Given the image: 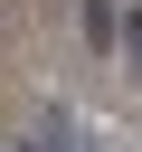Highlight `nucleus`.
<instances>
[{
    "instance_id": "obj_1",
    "label": "nucleus",
    "mask_w": 142,
    "mask_h": 152,
    "mask_svg": "<svg viewBox=\"0 0 142 152\" xmlns=\"http://www.w3.org/2000/svg\"><path fill=\"white\" fill-rule=\"evenodd\" d=\"M123 57H133V76H142V0H133V19H123Z\"/></svg>"
}]
</instances>
